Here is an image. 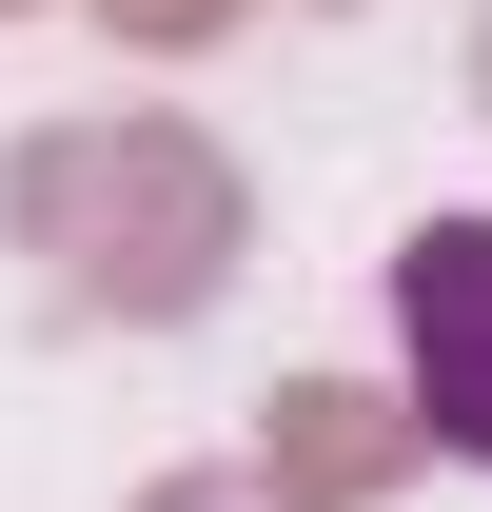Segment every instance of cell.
Wrapping results in <instances>:
<instances>
[{
    "instance_id": "5b68a950",
    "label": "cell",
    "mask_w": 492,
    "mask_h": 512,
    "mask_svg": "<svg viewBox=\"0 0 492 512\" xmlns=\"http://www.w3.org/2000/svg\"><path fill=\"white\" fill-rule=\"evenodd\" d=\"M119 512H296V493H276V473H256V453H197V473H138Z\"/></svg>"
},
{
    "instance_id": "8992f818",
    "label": "cell",
    "mask_w": 492,
    "mask_h": 512,
    "mask_svg": "<svg viewBox=\"0 0 492 512\" xmlns=\"http://www.w3.org/2000/svg\"><path fill=\"white\" fill-rule=\"evenodd\" d=\"M473 119H492V0H473Z\"/></svg>"
},
{
    "instance_id": "52a82bcc",
    "label": "cell",
    "mask_w": 492,
    "mask_h": 512,
    "mask_svg": "<svg viewBox=\"0 0 492 512\" xmlns=\"http://www.w3.org/2000/svg\"><path fill=\"white\" fill-rule=\"evenodd\" d=\"M296 20H355V0H296Z\"/></svg>"
},
{
    "instance_id": "6da1fadb",
    "label": "cell",
    "mask_w": 492,
    "mask_h": 512,
    "mask_svg": "<svg viewBox=\"0 0 492 512\" xmlns=\"http://www.w3.org/2000/svg\"><path fill=\"white\" fill-rule=\"evenodd\" d=\"M0 256L79 335H197L237 296V256H256V178L178 99H79V119L0 138Z\"/></svg>"
},
{
    "instance_id": "ba28073f",
    "label": "cell",
    "mask_w": 492,
    "mask_h": 512,
    "mask_svg": "<svg viewBox=\"0 0 492 512\" xmlns=\"http://www.w3.org/2000/svg\"><path fill=\"white\" fill-rule=\"evenodd\" d=\"M0 20H40V0H0Z\"/></svg>"
},
{
    "instance_id": "277c9868",
    "label": "cell",
    "mask_w": 492,
    "mask_h": 512,
    "mask_svg": "<svg viewBox=\"0 0 492 512\" xmlns=\"http://www.w3.org/2000/svg\"><path fill=\"white\" fill-rule=\"evenodd\" d=\"M79 20H99L119 60H217V40H237L256 0H79Z\"/></svg>"
},
{
    "instance_id": "3957f363",
    "label": "cell",
    "mask_w": 492,
    "mask_h": 512,
    "mask_svg": "<svg viewBox=\"0 0 492 512\" xmlns=\"http://www.w3.org/2000/svg\"><path fill=\"white\" fill-rule=\"evenodd\" d=\"M256 473L296 512H394L433 473V434H414V394H374V375H276L256 394Z\"/></svg>"
},
{
    "instance_id": "7a4b0ae2",
    "label": "cell",
    "mask_w": 492,
    "mask_h": 512,
    "mask_svg": "<svg viewBox=\"0 0 492 512\" xmlns=\"http://www.w3.org/2000/svg\"><path fill=\"white\" fill-rule=\"evenodd\" d=\"M394 394L453 473H492V217H414L394 237Z\"/></svg>"
}]
</instances>
